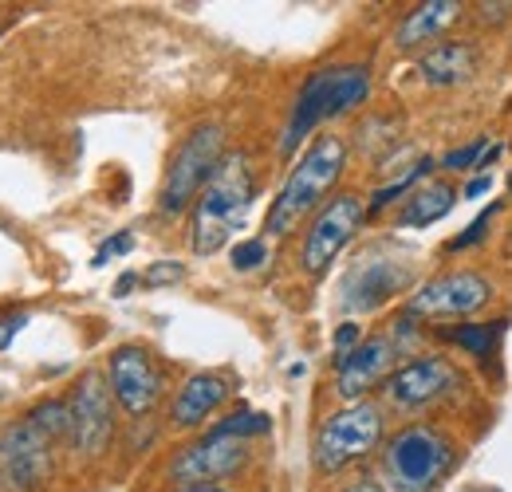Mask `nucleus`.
<instances>
[{"mask_svg": "<svg viewBox=\"0 0 512 492\" xmlns=\"http://www.w3.org/2000/svg\"><path fill=\"white\" fill-rule=\"evenodd\" d=\"M343 166H347V142L339 134H320L304 150V158L292 166L288 182L280 185V193H276V201L264 217V229L272 237H288L308 213H316L327 201V193L335 189Z\"/></svg>", "mask_w": 512, "mask_h": 492, "instance_id": "obj_1", "label": "nucleus"}, {"mask_svg": "<svg viewBox=\"0 0 512 492\" xmlns=\"http://www.w3.org/2000/svg\"><path fill=\"white\" fill-rule=\"evenodd\" d=\"M256 197L253 166L245 154L221 158L217 174L201 189L197 205H193V237L190 245L197 256H213L221 252L225 241L245 225V213Z\"/></svg>", "mask_w": 512, "mask_h": 492, "instance_id": "obj_2", "label": "nucleus"}, {"mask_svg": "<svg viewBox=\"0 0 512 492\" xmlns=\"http://www.w3.org/2000/svg\"><path fill=\"white\" fill-rule=\"evenodd\" d=\"M371 95V67L363 63H347V67H323L316 71L304 91L296 95V107H292V119L284 126V138H280V150L292 154L312 130L327 119H339L347 111H355L363 99Z\"/></svg>", "mask_w": 512, "mask_h": 492, "instance_id": "obj_3", "label": "nucleus"}, {"mask_svg": "<svg viewBox=\"0 0 512 492\" xmlns=\"http://www.w3.org/2000/svg\"><path fill=\"white\" fill-rule=\"evenodd\" d=\"M383 441V410L371 402H355L339 414H331L316 433V469L320 473H339L351 461L375 453Z\"/></svg>", "mask_w": 512, "mask_h": 492, "instance_id": "obj_4", "label": "nucleus"}, {"mask_svg": "<svg viewBox=\"0 0 512 492\" xmlns=\"http://www.w3.org/2000/svg\"><path fill=\"white\" fill-rule=\"evenodd\" d=\"M221 150H225V134L221 126H197L190 138L178 146L174 162H170V174L162 185V213H182L193 197H201V189L209 185V178L217 174L221 166Z\"/></svg>", "mask_w": 512, "mask_h": 492, "instance_id": "obj_5", "label": "nucleus"}, {"mask_svg": "<svg viewBox=\"0 0 512 492\" xmlns=\"http://www.w3.org/2000/svg\"><path fill=\"white\" fill-rule=\"evenodd\" d=\"M449 465H453V445H449V437H442L430 426L402 430L386 449V469L394 473L398 489L426 492L434 481L446 477Z\"/></svg>", "mask_w": 512, "mask_h": 492, "instance_id": "obj_6", "label": "nucleus"}, {"mask_svg": "<svg viewBox=\"0 0 512 492\" xmlns=\"http://www.w3.org/2000/svg\"><path fill=\"white\" fill-rule=\"evenodd\" d=\"M52 477V437L28 418L0 433V492H36Z\"/></svg>", "mask_w": 512, "mask_h": 492, "instance_id": "obj_7", "label": "nucleus"}, {"mask_svg": "<svg viewBox=\"0 0 512 492\" xmlns=\"http://www.w3.org/2000/svg\"><path fill=\"white\" fill-rule=\"evenodd\" d=\"M363 217H367V205H363L355 193L331 197L320 213H316V221H312V229H308V237H304L300 264H304L312 276L327 272V264H331V260L347 248V241L359 233Z\"/></svg>", "mask_w": 512, "mask_h": 492, "instance_id": "obj_8", "label": "nucleus"}, {"mask_svg": "<svg viewBox=\"0 0 512 492\" xmlns=\"http://www.w3.org/2000/svg\"><path fill=\"white\" fill-rule=\"evenodd\" d=\"M249 457V445L245 437H233L225 430H213L205 433L201 441H193L190 449L170 465V477L182 481L186 489H205L213 481H225L233 477Z\"/></svg>", "mask_w": 512, "mask_h": 492, "instance_id": "obj_9", "label": "nucleus"}, {"mask_svg": "<svg viewBox=\"0 0 512 492\" xmlns=\"http://www.w3.org/2000/svg\"><path fill=\"white\" fill-rule=\"evenodd\" d=\"M493 300V284L481 272H446L438 280H430L426 288L414 292L410 300V315H438V319H453V315H473Z\"/></svg>", "mask_w": 512, "mask_h": 492, "instance_id": "obj_10", "label": "nucleus"}, {"mask_svg": "<svg viewBox=\"0 0 512 492\" xmlns=\"http://www.w3.org/2000/svg\"><path fill=\"white\" fill-rule=\"evenodd\" d=\"M67 410H71V441H75V449L87 453V457L103 453L111 433H115V418H111V390L103 386V378L95 370L79 378Z\"/></svg>", "mask_w": 512, "mask_h": 492, "instance_id": "obj_11", "label": "nucleus"}, {"mask_svg": "<svg viewBox=\"0 0 512 492\" xmlns=\"http://www.w3.org/2000/svg\"><path fill=\"white\" fill-rule=\"evenodd\" d=\"M107 374H111V394L119 398V406L127 414L142 418V414H150L158 406V398H162V370L150 359V351H142V347H119L111 355Z\"/></svg>", "mask_w": 512, "mask_h": 492, "instance_id": "obj_12", "label": "nucleus"}, {"mask_svg": "<svg viewBox=\"0 0 512 492\" xmlns=\"http://www.w3.org/2000/svg\"><path fill=\"white\" fill-rule=\"evenodd\" d=\"M457 386H461V370L442 355H430V359H414V363L394 370L386 378V398L402 410H414V406L438 402L442 394L457 390Z\"/></svg>", "mask_w": 512, "mask_h": 492, "instance_id": "obj_13", "label": "nucleus"}, {"mask_svg": "<svg viewBox=\"0 0 512 492\" xmlns=\"http://www.w3.org/2000/svg\"><path fill=\"white\" fill-rule=\"evenodd\" d=\"M398 359V343L390 335H371L363 339L351 355H335V370H339V394L347 402H359L371 386H379L383 378H390V367Z\"/></svg>", "mask_w": 512, "mask_h": 492, "instance_id": "obj_14", "label": "nucleus"}, {"mask_svg": "<svg viewBox=\"0 0 512 492\" xmlns=\"http://www.w3.org/2000/svg\"><path fill=\"white\" fill-rule=\"evenodd\" d=\"M410 284V268L398 260L371 256L363 264L351 268V276L343 280V308L347 311H375L383 308L390 296H398Z\"/></svg>", "mask_w": 512, "mask_h": 492, "instance_id": "obj_15", "label": "nucleus"}, {"mask_svg": "<svg viewBox=\"0 0 512 492\" xmlns=\"http://www.w3.org/2000/svg\"><path fill=\"white\" fill-rule=\"evenodd\" d=\"M229 398V378H221V374H193L190 382L178 390V398H174V426H182V430H190V426H201L221 402Z\"/></svg>", "mask_w": 512, "mask_h": 492, "instance_id": "obj_16", "label": "nucleus"}, {"mask_svg": "<svg viewBox=\"0 0 512 492\" xmlns=\"http://www.w3.org/2000/svg\"><path fill=\"white\" fill-rule=\"evenodd\" d=\"M461 12L457 0H430V4H418L394 32V44L398 48H418L426 40H438L446 32V24Z\"/></svg>", "mask_w": 512, "mask_h": 492, "instance_id": "obj_17", "label": "nucleus"}, {"mask_svg": "<svg viewBox=\"0 0 512 492\" xmlns=\"http://www.w3.org/2000/svg\"><path fill=\"white\" fill-rule=\"evenodd\" d=\"M457 201V189L449 182H430L422 189H414L406 197V205L398 209V229H426L434 221H442Z\"/></svg>", "mask_w": 512, "mask_h": 492, "instance_id": "obj_18", "label": "nucleus"}, {"mask_svg": "<svg viewBox=\"0 0 512 492\" xmlns=\"http://www.w3.org/2000/svg\"><path fill=\"white\" fill-rule=\"evenodd\" d=\"M473 67H477V52H473L469 44H438V48H430V52L422 56V63H418L422 79L434 83V87L465 83V79L473 75Z\"/></svg>", "mask_w": 512, "mask_h": 492, "instance_id": "obj_19", "label": "nucleus"}, {"mask_svg": "<svg viewBox=\"0 0 512 492\" xmlns=\"http://www.w3.org/2000/svg\"><path fill=\"white\" fill-rule=\"evenodd\" d=\"M28 422L40 426L52 441H56V437H71V410H67V402H56V398L44 402V406H36V410L28 414Z\"/></svg>", "mask_w": 512, "mask_h": 492, "instance_id": "obj_20", "label": "nucleus"}, {"mask_svg": "<svg viewBox=\"0 0 512 492\" xmlns=\"http://www.w3.org/2000/svg\"><path fill=\"white\" fill-rule=\"evenodd\" d=\"M430 170H434V158H422V162H418L414 170H406L402 178H394V182H390V185H383V189H379V193L371 197V205H367V213H379V209H386L390 201H398V197H402V193H406L410 185L418 182V178H426Z\"/></svg>", "mask_w": 512, "mask_h": 492, "instance_id": "obj_21", "label": "nucleus"}, {"mask_svg": "<svg viewBox=\"0 0 512 492\" xmlns=\"http://www.w3.org/2000/svg\"><path fill=\"white\" fill-rule=\"evenodd\" d=\"M449 339H453L457 347H465L469 355H489L493 343H497V331L485 327V323H461V327L449 331Z\"/></svg>", "mask_w": 512, "mask_h": 492, "instance_id": "obj_22", "label": "nucleus"}, {"mask_svg": "<svg viewBox=\"0 0 512 492\" xmlns=\"http://www.w3.org/2000/svg\"><path fill=\"white\" fill-rule=\"evenodd\" d=\"M217 430L233 433V437H253V433H268V418L253 414V410H237L229 422H221Z\"/></svg>", "mask_w": 512, "mask_h": 492, "instance_id": "obj_23", "label": "nucleus"}, {"mask_svg": "<svg viewBox=\"0 0 512 492\" xmlns=\"http://www.w3.org/2000/svg\"><path fill=\"white\" fill-rule=\"evenodd\" d=\"M264 260H268V245H264L260 237L241 241V245L233 248V268H237V272H253V268H260Z\"/></svg>", "mask_w": 512, "mask_h": 492, "instance_id": "obj_24", "label": "nucleus"}, {"mask_svg": "<svg viewBox=\"0 0 512 492\" xmlns=\"http://www.w3.org/2000/svg\"><path fill=\"white\" fill-rule=\"evenodd\" d=\"M485 150H489V142H485V138H477V142H469V146H461V150L446 154V158H442V166L453 170V174H457V170H477V162H481V154H485Z\"/></svg>", "mask_w": 512, "mask_h": 492, "instance_id": "obj_25", "label": "nucleus"}, {"mask_svg": "<svg viewBox=\"0 0 512 492\" xmlns=\"http://www.w3.org/2000/svg\"><path fill=\"white\" fill-rule=\"evenodd\" d=\"M493 217H497V205H493V209H485V213H481V217H477V221H473V225H469V229H465L461 237H453V241H449L446 248H449V252H461V248L477 245V241H481V237L489 233V225H493Z\"/></svg>", "mask_w": 512, "mask_h": 492, "instance_id": "obj_26", "label": "nucleus"}, {"mask_svg": "<svg viewBox=\"0 0 512 492\" xmlns=\"http://www.w3.org/2000/svg\"><path fill=\"white\" fill-rule=\"evenodd\" d=\"M182 276H186V268H182L178 260H162V264H154V268H150L142 280H146L150 288H158V284H178Z\"/></svg>", "mask_w": 512, "mask_h": 492, "instance_id": "obj_27", "label": "nucleus"}, {"mask_svg": "<svg viewBox=\"0 0 512 492\" xmlns=\"http://www.w3.org/2000/svg\"><path fill=\"white\" fill-rule=\"evenodd\" d=\"M24 323H28L24 311H4V315H0V351L12 347V339L24 331Z\"/></svg>", "mask_w": 512, "mask_h": 492, "instance_id": "obj_28", "label": "nucleus"}, {"mask_svg": "<svg viewBox=\"0 0 512 492\" xmlns=\"http://www.w3.org/2000/svg\"><path fill=\"white\" fill-rule=\"evenodd\" d=\"M359 323H343L339 331H335V355H351L355 347H359Z\"/></svg>", "mask_w": 512, "mask_h": 492, "instance_id": "obj_29", "label": "nucleus"}, {"mask_svg": "<svg viewBox=\"0 0 512 492\" xmlns=\"http://www.w3.org/2000/svg\"><path fill=\"white\" fill-rule=\"evenodd\" d=\"M130 248H134V237H130V233H119V237H111L107 245L95 252V264H107L111 256H123V252H130Z\"/></svg>", "mask_w": 512, "mask_h": 492, "instance_id": "obj_30", "label": "nucleus"}, {"mask_svg": "<svg viewBox=\"0 0 512 492\" xmlns=\"http://www.w3.org/2000/svg\"><path fill=\"white\" fill-rule=\"evenodd\" d=\"M489 189H493V178L481 174V178H473V182L461 189V197H481V193H489Z\"/></svg>", "mask_w": 512, "mask_h": 492, "instance_id": "obj_31", "label": "nucleus"}, {"mask_svg": "<svg viewBox=\"0 0 512 492\" xmlns=\"http://www.w3.org/2000/svg\"><path fill=\"white\" fill-rule=\"evenodd\" d=\"M138 284V276L134 272H127V276H119V284H115V296H130V288Z\"/></svg>", "mask_w": 512, "mask_h": 492, "instance_id": "obj_32", "label": "nucleus"}, {"mask_svg": "<svg viewBox=\"0 0 512 492\" xmlns=\"http://www.w3.org/2000/svg\"><path fill=\"white\" fill-rule=\"evenodd\" d=\"M343 492H383V485H379V481H355L351 489H343Z\"/></svg>", "mask_w": 512, "mask_h": 492, "instance_id": "obj_33", "label": "nucleus"}, {"mask_svg": "<svg viewBox=\"0 0 512 492\" xmlns=\"http://www.w3.org/2000/svg\"><path fill=\"white\" fill-rule=\"evenodd\" d=\"M182 492H225V489H213V485H205V489H182Z\"/></svg>", "mask_w": 512, "mask_h": 492, "instance_id": "obj_34", "label": "nucleus"}, {"mask_svg": "<svg viewBox=\"0 0 512 492\" xmlns=\"http://www.w3.org/2000/svg\"><path fill=\"white\" fill-rule=\"evenodd\" d=\"M398 492H418V489H398Z\"/></svg>", "mask_w": 512, "mask_h": 492, "instance_id": "obj_35", "label": "nucleus"}, {"mask_svg": "<svg viewBox=\"0 0 512 492\" xmlns=\"http://www.w3.org/2000/svg\"><path fill=\"white\" fill-rule=\"evenodd\" d=\"M509 193H512V174H509Z\"/></svg>", "mask_w": 512, "mask_h": 492, "instance_id": "obj_36", "label": "nucleus"}]
</instances>
